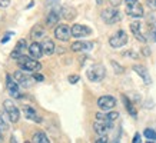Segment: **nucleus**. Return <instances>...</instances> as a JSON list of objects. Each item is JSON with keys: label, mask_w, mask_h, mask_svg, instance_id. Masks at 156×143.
<instances>
[{"label": "nucleus", "mask_w": 156, "mask_h": 143, "mask_svg": "<svg viewBox=\"0 0 156 143\" xmlns=\"http://www.w3.org/2000/svg\"><path fill=\"white\" fill-rule=\"evenodd\" d=\"M17 65H19L20 69H23L26 72H39L42 69V65L39 63V59L24 56V54L17 59Z\"/></svg>", "instance_id": "f257e3e1"}, {"label": "nucleus", "mask_w": 156, "mask_h": 143, "mask_svg": "<svg viewBox=\"0 0 156 143\" xmlns=\"http://www.w3.org/2000/svg\"><path fill=\"white\" fill-rule=\"evenodd\" d=\"M105 75H106V69H105L103 65H92V66L87 69L86 72V76L90 82L93 83H98V82H102L105 79Z\"/></svg>", "instance_id": "f03ea898"}, {"label": "nucleus", "mask_w": 156, "mask_h": 143, "mask_svg": "<svg viewBox=\"0 0 156 143\" xmlns=\"http://www.w3.org/2000/svg\"><path fill=\"white\" fill-rule=\"evenodd\" d=\"M102 20H103L106 24H115L120 22L122 20V14L119 12L118 9H115V7H109V9H105L102 12Z\"/></svg>", "instance_id": "7ed1b4c3"}, {"label": "nucleus", "mask_w": 156, "mask_h": 143, "mask_svg": "<svg viewBox=\"0 0 156 143\" xmlns=\"http://www.w3.org/2000/svg\"><path fill=\"white\" fill-rule=\"evenodd\" d=\"M3 107H5V112L7 113V117L10 119L12 123H17L20 119V112L17 109V106L13 103V100H5L3 102Z\"/></svg>", "instance_id": "20e7f679"}, {"label": "nucleus", "mask_w": 156, "mask_h": 143, "mask_svg": "<svg viewBox=\"0 0 156 143\" xmlns=\"http://www.w3.org/2000/svg\"><path fill=\"white\" fill-rule=\"evenodd\" d=\"M55 37L60 42H69L72 37V27L65 23H59L55 27Z\"/></svg>", "instance_id": "39448f33"}, {"label": "nucleus", "mask_w": 156, "mask_h": 143, "mask_svg": "<svg viewBox=\"0 0 156 143\" xmlns=\"http://www.w3.org/2000/svg\"><path fill=\"white\" fill-rule=\"evenodd\" d=\"M112 127H113V122H108V120L96 119V122L93 123V130L99 136H106L112 130Z\"/></svg>", "instance_id": "423d86ee"}, {"label": "nucleus", "mask_w": 156, "mask_h": 143, "mask_svg": "<svg viewBox=\"0 0 156 143\" xmlns=\"http://www.w3.org/2000/svg\"><path fill=\"white\" fill-rule=\"evenodd\" d=\"M126 43H128V34H126V32H123V30H118L112 37L109 39V44L113 49L123 47Z\"/></svg>", "instance_id": "0eeeda50"}, {"label": "nucleus", "mask_w": 156, "mask_h": 143, "mask_svg": "<svg viewBox=\"0 0 156 143\" xmlns=\"http://www.w3.org/2000/svg\"><path fill=\"white\" fill-rule=\"evenodd\" d=\"M19 86L20 85L16 82V79H14L13 76H10V75L6 76V87H7L9 93L13 96L14 99H20V97H22V92H20Z\"/></svg>", "instance_id": "6e6552de"}, {"label": "nucleus", "mask_w": 156, "mask_h": 143, "mask_svg": "<svg viewBox=\"0 0 156 143\" xmlns=\"http://www.w3.org/2000/svg\"><path fill=\"white\" fill-rule=\"evenodd\" d=\"M98 106H99V109L102 112H110L116 106V99L113 96H109V95L100 96L98 99Z\"/></svg>", "instance_id": "1a4fd4ad"}, {"label": "nucleus", "mask_w": 156, "mask_h": 143, "mask_svg": "<svg viewBox=\"0 0 156 143\" xmlns=\"http://www.w3.org/2000/svg\"><path fill=\"white\" fill-rule=\"evenodd\" d=\"M13 77L16 79V82L19 83L22 87H24V89H29L30 86L33 85V76H29V75H26L23 72V69L22 70H17V72H14V75Z\"/></svg>", "instance_id": "9d476101"}, {"label": "nucleus", "mask_w": 156, "mask_h": 143, "mask_svg": "<svg viewBox=\"0 0 156 143\" xmlns=\"http://www.w3.org/2000/svg\"><path fill=\"white\" fill-rule=\"evenodd\" d=\"M62 17V9L59 6H55L52 7V10L48 13V17H46V24L49 27H53V26H57L59 24V20Z\"/></svg>", "instance_id": "9b49d317"}, {"label": "nucleus", "mask_w": 156, "mask_h": 143, "mask_svg": "<svg viewBox=\"0 0 156 143\" xmlns=\"http://www.w3.org/2000/svg\"><path fill=\"white\" fill-rule=\"evenodd\" d=\"M92 34V29L85 24H73L72 26V36L76 39H82Z\"/></svg>", "instance_id": "f8f14e48"}, {"label": "nucleus", "mask_w": 156, "mask_h": 143, "mask_svg": "<svg viewBox=\"0 0 156 143\" xmlns=\"http://www.w3.org/2000/svg\"><path fill=\"white\" fill-rule=\"evenodd\" d=\"M126 13L130 16V17H136V19H140L145 16V12H143L142 5L136 2V3H132V5H126Z\"/></svg>", "instance_id": "ddd939ff"}, {"label": "nucleus", "mask_w": 156, "mask_h": 143, "mask_svg": "<svg viewBox=\"0 0 156 143\" xmlns=\"http://www.w3.org/2000/svg\"><path fill=\"white\" fill-rule=\"evenodd\" d=\"M132 69H133V72L136 73L137 76L142 77V80H143V83H145V85H146V86H151L152 85V77H151V75H149V72H147L146 67L142 66V65H135Z\"/></svg>", "instance_id": "4468645a"}, {"label": "nucleus", "mask_w": 156, "mask_h": 143, "mask_svg": "<svg viewBox=\"0 0 156 143\" xmlns=\"http://www.w3.org/2000/svg\"><path fill=\"white\" fill-rule=\"evenodd\" d=\"M95 47L93 42H83V40H77V42L72 43L70 50L72 52H89Z\"/></svg>", "instance_id": "2eb2a0df"}, {"label": "nucleus", "mask_w": 156, "mask_h": 143, "mask_svg": "<svg viewBox=\"0 0 156 143\" xmlns=\"http://www.w3.org/2000/svg\"><path fill=\"white\" fill-rule=\"evenodd\" d=\"M27 49V42L24 40V39H20L19 42L16 43V46H14L13 52L10 53V57L14 59V60H17L20 56H23L24 54V50Z\"/></svg>", "instance_id": "dca6fc26"}, {"label": "nucleus", "mask_w": 156, "mask_h": 143, "mask_svg": "<svg viewBox=\"0 0 156 143\" xmlns=\"http://www.w3.org/2000/svg\"><path fill=\"white\" fill-rule=\"evenodd\" d=\"M23 113L26 119L32 120V122H36V123H42V117L36 113V110L32 106H23Z\"/></svg>", "instance_id": "f3484780"}, {"label": "nucleus", "mask_w": 156, "mask_h": 143, "mask_svg": "<svg viewBox=\"0 0 156 143\" xmlns=\"http://www.w3.org/2000/svg\"><path fill=\"white\" fill-rule=\"evenodd\" d=\"M27 50H29V53H30V56L34 57V59H40V57L44 54L42 43H39V42H33L30 46H29Z\"/></svg>", "instance_id": "a211bd4d"}, {"label": "nucleus", "mask_w": 156, "mask_h": 143, "mask_svg": "<svg viewBox=\"0 0 156 143\" xmlns=\"http://www.w3.org/2000/svg\"><path fill=\"white\" fill-rule=\"evenodd\" d=\"M140 29H142V26H140L139 22H132V23H130V32H132L133 36L136 37V40H139V42H142V43H146L147 39L142 34Z\"/></svg>", "instance_id": "6ab92c4d"}, {"label": "nucleus", "mask_w": 156, "mask_h": 143, "mask_svg": "<svg viewBox=\"0 0 156 143\" xmlns=\"http://www.w3.org/2000/svg\"><path fill=\"white\" fill-rule=\"evenodd\" d=\"M43 46V52H44V54L46 56H52L53 53L56 52V46H55V43H53V40H50V39H44L42 43Z\"/></svg>", "instance_id": "aec40b11"}, {"label": "nucleus", "mask_w": 156, "mask_h": 143, "mask_svg": "<svg viewBox=\"0 0 156 143\" xmlns=\"http://www.w3.org/2000/svg\"><path fill=\"white\" fill-rule=\"evenodd\" d=\"M122 102H123V105H125V107H126V110H128V113L132 116L133 119H136V117H137V112H136V107L133 106L132 102H130V100H129L125 95L122 96Z\"/></svg>", "instance_id": "412c9836"}, {"label": "nucleus", "mask_w": 156, "mask_h": 143, "mask_svg": "<svg viewBox=\"0 0 156 143\" xmlns=\"http://www.w3.org/2000/svg\"><path fill=\"white\" fill-rule=\"evenodd\" d=\"M30 36L36 40V39H42L46 36V29L43 27V26H40V24H36V26H33V29L30 30Z\"/></svg>", "instance_id": "4be33fe9"}, {"label": "nucleus", "mask_w": 156, "mask_h": 143, "mask_svg": "<svg viewBox=\"0 0 156 143\" xmlns=\"http://www.w3.org/2000/svg\"><path fill=\"white\" fill-rule=\"evenodd\" d=\"M119 117L118 112H106V113H96V119L108 120V122H115Z\"/></svg>", "instance_id": "5701e85b"}, {"label": "nucleus", "mask_w": 156, "mask_h": 143, "mask_svg": "<svg viewBox=\"0 0 156 143\" xmlns=\"http://www.w3.org/2000/svg\"><path fill=\"white\" fill-rule=\"evenodd\" d=\"M62 16L66 20H73L76 17V10L73 7H69V6H63L62 7Z\"/></svg>", "instance_id": "b1692460"}, {"label": "nucleus", "mask_w": 156, "mask_h": 143, "mask_svg": "<svg viewBox=\"0 0 156 143\" xmlns=\"http://www.w3.org/2000/svg\"><path fill=\"white\" fill-rule=\"evenodd\" d=\"M32 142L33 143H49V138L46 136V133H43V132H37V133L33 134V138H32Z\"/></svg>", "instance_id": "393cba45"}, {"label": "nucleus", "mask_w": 156, "mask_h": 143, "mask_svg": "<svg viewBox=\"0 0 156 143\" xmlns=\"http://www.w3.org/2000/svg\"><path fill=\"white\" fill-rule=\"evenodd\" d=\"M143 134H145V138H146L147 140L156 142V132L153 130V129H145V132H143Z\"/></svg>", "instance_id": "a878e982"}, {"label": "nucleus", "mask_w": 156, "mask_h": 143, "mask_svg": "<svg viewBox=\"0 0 156 143\" xmlns=\"http://www.w3.org/2000/svg\"><path fill=\"white\" fill-rule=\"evenodd\" d=\"M7 129H9V124H7L6 119L3 117V114H2V112H0V133H5Z\"/></svg>", "instance_id": "bb28decb"}, {"label": "nucleus", "mask_w": 156, "mask_h": 143, "mask_svg": "<svg viewBox=\"0 0 156 143\" xmlns=\"http://www.w3.org/2000/svg\"><path fill=\"white\" fill-rule=\"evenodd\" d=\"M110 65H112V67L115 69V73H118V75H122L123 72H125V69H123L120 65H118L115 60H112V62H110Z\"/></svg>", "instance_id": "cd10ccee"}, {"label": "nucleus", "mask_w": 156, "mask_h": 143, "mask_svg": "<svg viewBox=\"0 0 156 143\" xmlns=\"http://www.w3.org/2000/svg\"><path fill=\"white\" fill-rule=\"evenodd\" d=\"M147 36H149V40H151V42L156 43V27H155V24L149 29V34H147Z\"/></svg>", "instance_id": "c85d7f7f"}, {"label": "nucleus", "mask_w": 156, "mask_h": 143, "mask_svg": "<svg viewBox=\"0 0 156 143\" xmlns=\"http://www.w3.org/2000/svg\"><path fill=\"white\" fill-rule=\"evenodd\" d=\"M79 79H80V77L77 76V75L69 76V83H72V85H75V83H77V82H79Z\"/></svg>", "instance_id": "c756f323"}, {"label": "nucleus", "mask_w": 156, "mask_h": 143, "mask_svg": "<svg viewBox=\"0 0 156 143\" xmlns=\"http://www.w3.org/2000/svg\"><path fill=\"white\" fill-rule=\"evenodd\" d=\"M60 3V0H46V5L50 6V7H55V6H57Z\"/></svg>", "instance_id": "7c9ffc66"}, {"label": "nucleus", "mask_w": 156, "mask_h": 143, "mask_svg": "<svg viewBox=\"0 0 156 143\" xmlns=\"http://www.w3.org/2000/svg\"><path fill=\"white\" fill-rule=\"evenodd\" d=\"M12 36H13V33H12V32H9V33H6L5 34V37L2 39V43H3V44H5V43H7L10 40V37H12Z\"/></svg>", "instance_id": "2f4dec72"}, {"label": "nucleus", "mask_w": 156, "mask_h": 143, "mask_svg": "<svg viewBox=\"0 0 156 143\" xmlns=\"http://www.w3.org/2000/svg\"><path fill=\"white\" fill-rule=\"evenodd\" d=\"M33 79L36 82H43V80H44V77H43L42 75H39L37 72H36V73H33Z\"/></svg>", "instance_id": "473e14b6"}, {"label": "nucleus", "mask_w": 156, "mask_h": 143, "mask_svg": "<svg viewBox=\"0 0 156 143\" xmlns=\"http://www.w3.org/2000/svg\"><path fill=\"white\" fill-rule=\"evenodd\" d=\"M95 142L96 143H106V142H108V138H106V136H99Z\"/></svg>", "instance_id": "72a5a7b5"}, {"label": "nucleus", "mask_w": 156, "mask_h": 143, "mask_svg": "<svg viewBox=\"0 0 156 143\" xmlns=\"http://www.w3.org/2000/svg\"><path fill=\"white\" fill-rule=\"evenodd\" d=\"M146 3L151 9H156V0H146Z\"/></svg>", "instance_id": "f704fd0d"}, {"label": "nucleus", "mask_w": 156, "mask_h": 143, "mask_svg": "<svg viewBox=\"0 0 156 143\" xmlns=\"http://www.w3.org/2000/svg\"><path fill=\"white\" fill-rule=\"evenodd\" d=\"M10 5V0H0V7H7Z\"/></svg>", "instance_id": "c9c22d12"}, {"label": "nucleus", "mask_w": 156, "mask_h": 143, "mask_svg": "<svg viewBox=\"0 0 156 143\" xmlns=\"http://www.w3.org/2000/svg\"><path fill=\"white\" fill-rule=\"evenodd\" d=\"M133 143H137V142H140V134L139 133H136L135 134V138H133V140H132Z\"/></svg>", "instance_id": "e433bc0d"}, {"label": "nucleus", "mask_w": 156, "mask_h": 143, "mask_svg": "<svg viewBox=\"0 0 156 143\" xmlns=\"http://www.w3.org/2000/svg\"><path fill=\"white\" fill-rule=\"evenodd\" d=\"M136 2H139V0H125L126 5H132V3H136Z\"/></svg>", "instance_id": "4c0bfd02"}, {"label": "nucleus", "mask_w": 156, "mask_h": 143, "mask_svg": "<svg viewBox=\"0 0 156 143\" xmlns=\"http://www.w3.org/2000/svg\"><path fill=\"white\" fill-rule=\"evenodd\" d=\"M143 54H145V56H149V54H151V52L147 50V47H143Z\"/></svg>", "instance_id": "58836bf2"}, {"label": "nucleus", "mask_w": 156, "mask_h": 143, "mask_svg": "<svg viewBox=\"0 0 156 143\" xmlns=\"http://www.w3.org/2000/svg\"><path fill=\"white\" fill-rule=\"evenodd\" d=\"M102 2L103 0H96V5H102Z\"/></svg>", "instance_id": "ea45409f"}, {"label": "nucleus", "mask_w": 156, "mask_h": 143, "mask_svg": "<svg viewBox=\"0 0 156 143\" xmlns=\"http://www.w3.org/2000/svg\"><path fill=\"white\" fill-rule=\"evenodd\" d=\"M2 134H3V133H0V138H2Z\"/></svg>", "instance_id": "a19ab883"}]
</instances>
